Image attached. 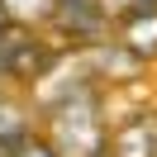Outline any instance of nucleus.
Segmentation results:
<instances>
[{"label": "nucleus", "mask_w": 157, "mask_h": 157, "mask_svg": "<svg viewBox=\"0 0 157 157\" xmlns=\"http://www.w3.org/2000/svg\"><path fill=\"white\" fill-rule=\"evenodd\" d=\"M147 5H157V0H100V10H105L109 19H124V14H138V10H147Z\"/></svg>", "instance_id": "0eeeda50"}, {"label": "nucleus", "mask_w": 157, "mask_h": 157, "mask_svg": "<svg viewBox=\"0 0 157 157\" xmlns=\"http://www.w3.org/2000/svg\"><path fill=\"white\" fill-rule=\"evenodd\" d=\"M57 62V52L43 48L38 38L29 33V24H5L0 29V76H14V81H38L43 71Z\"/></svg>", "instance_id": "f03ea898"}, {"label": "nucleus", "mask_w": 157, "mask_h": 157, "mask_svg": "<svg viewBox=\"0 0 157 157\" xmlns=\"http://www.w3.org/2000/svg\"><path fill=\"white\" fill-rule=\"evenodd\" d=\"M5 19H10V14H5V5H0V29H5Z\"/></svg>", "instance_id": "1a4fd4ad"}, {"label": "nucleus", "mask_w": 157, "mask_h": 157, "mask_svg": "<svg viewBox=\"0 0 157 157\" xmlns=\"http://www.w3.org/2000/svg\"><path fill=\"white\" fill-rule=\"evenodd\" d=\"M0 5L19 24H38V19H52V14H57V0H0Z\"/></svg>", "instance_id": "423d86ee"}, {"label": "nucleus", "mask_w": 157, "mask_h": 157, "mask_svg": "<svg viewBox=\"0 0 157 157\" xmlns=\"http://www.w3.org/2000/svg\"><path fill=\"white\" fill-rule=\"evenodd\" d=\"M0 157H5V152H0Z\"/></svg>", "instance_id": "9d476101"}, {"label": "nucleus", "mask_w": 157, "mask_h": 157, "mask_svg": "<svg viewBox=\"0 0 157 157\" xmlns=\"http://www.w3.org/2000/svg\"><path fill=\"white\" fill-rule=\"evenodd\" d=\"M43 138L57 147V157H105L109 152V128L100 95L90 90V81L67 86L43 114Z\"/></svg>", "instance_id": "f257e3e1"}, {"label": "nucleus", "mask_w": 157, "mask_h": 157, "mask_svg": "<svg viewBox=\"0 0 157 157\" xmlns=\"http://www.w3.org/2000/svg\"><path fill=\"white\" fill-rule=\"evenodd\" d=\"M105 157H157V114H128L114 124Z\"/></svg>", "instance_id": "7ed1b4c3"}, {"label": "nucleus", "mask_w": 157, "mask_h": 157, "mask_svg": "<svg viewBox=\"0 0 157 157\" xmlns=\"http://www.w3.org/2000/svg\"><path fill=\"white\" fill-rule=\"evenodd\" d=\"M105 19L109 14L100 10V0H57V14H52V24H57L67 38H76V43L95 38Z\"/></svg>", "instance_id": "20e7f679"}, {"label": "nucleus", "mask_w": 157, "mask_h": 157, "mask_svg": "<svg viewBox=\"0 0 157 157\" xmlns=\"http://www.w3.org/2000/svg\"><path fill=\"white\" fill-rule=\"evenodd\" d=\"M10 157H57V147H52L48 138H29V143H24L19 152H10Z\"/></svg>", "instance_id": "6e6552de"}, {"label": "nucleus", "mask_w": 157, "mask_h": 157, "mask_svg": "<svg viewBox=\"0 0 157 157\" xmlns=\"http://www.w3.org/2000/svg\"><path fill=\"white\" fill-rule=\"evenodd\" d=\"M119 43H124L133 57H152L157 52V5H147V10H138V14H124V19H119Z\"/></svg>", "instance_id": "39448f33"}]
</instances>
